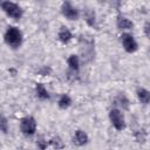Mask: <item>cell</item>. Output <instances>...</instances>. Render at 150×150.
<instances>
[{
  "label": "cell",
  "mask_w": 150,
  "mask_h": 150,
  "mask_svg": "<svg viewBox=\"0 0 150 150\" xmlns=\"http://www.w3.org/2000/svg\"><path fill=\"white\" fill-rule=\"evenodd\" d=\"M5 41L12 48H18L22 41V34L16 27H8L5 34Z\"/></svg>",
  "instance_id": "6da1fadb"
},
{
  "label": "cell",
  "mask_w": 150,
  "mask_h": 150,
  "mask_svg": "<svg viewBox=\"0 0 150 150\" xmlns=\"http://www.w3.org/2000/svg\"><path fill=\"white\" fill-rule=\"evenodd\" d=\"M1 7H2V9L5 11V13H6L8 16L13 18V19H20V18L22 16V11H21V8H20L18 5H15V4L11 2V1H4V2L1 4Z\"/></svg>",
  "instance_id": "7a4b0ae2"
},
{
  "label": "cell",
  "mask_w": 150,
  "mask_h": 150,
  "mask_svg": "<svg viewBox=\"0 0 150 150\" xmlns=\"http://www.w3.org/2000/svg\"><path fill=\"white\" fill-rule=\"evenodd\" d=\"M20 128H21V131L27 135V136H30L35 132L36 130V122L33 117L28 116V117H23L21 120V123H20Z\"/></svg>",
  "instance_id": "3957f363"
},
{
  "label": "cell",
  "mask_w": 150,
  "mask_h": 150,
  "mask_svg": "<svg viewBox=\"0 0 150 150\" xmlns=\"http://www.w3.org/2000/svg\"><path fill=\"white\" fill-rule=\"evenodd\" d=\"M109 117L110 121L112 123V125L117 129V130H123L125 128V122H124V117L122 115V112L117 109H111L109 112Z\"/></svg>",
  "instance_id": "277c9868"
},
{
  "label": "cell",
  "mask_w": 150,
  "mask_h": 150,
  "mask_svg": "<svg viewBox=\"0 0 150 150\" xmlns=\"http://www.w3.org/2000/svg\"><path fill=\"white\" fill-rule=\"evenodd\" d=\"M61 11H62V14L69 19V20H76L79 18V13L76 11V8H74L69 1H64L62 7H61Z\"/></svg>",
  "instance_id": "5b68a950"
},
{
  "label": "cell",
  "mask_w": 150,
  "mask_h": 150,
  "mask_svg": "<svg viewBox=\"0 0 150 150\" xmlns=\"http://www.w3.org/2000/svg\"><path fill=\"white\" fill-rule=\"evenodd\" d=\"M122 43H123L124 49L128 53H134L137 50V43H136L135 39L132 38V35H130V34L122 35Z\"/></svg>",
  "instance_id": "8992f818"
},
{
  "label": "cell",
  "mask_w": 150,
  "mask_h": 150,
  "mask_svg": "<svg viewBox=\"0 0 150 150\" xmlns=\"http://www.w3.org/2000/svg\"><path fill=\"white\" fill-rule=\"evenodd\" d=\"M73 142H74V144L81 146V145H83V144H86V143L88 142V136H87V134H86L84 131L77 130V131L75 132V135H74Z\"/></svg>",
  "instance_id": "52a82bcc"
},
{
  "label": "cell",
  "mask_w": 150,
  "mask_h": 150,
  "mask_svg": "<svg viewBox=\"0 0 150 150\" xmlns=\"http://www.w3.org/2000/svg\"><path fill=\"white\" fill-rule=\"evenodd\" d=\"M137 96H138V100L143 103V104H148L150 102V91H148L146 89H138L137 90Z\"/></svg>",
  "instance_id": "ba28073f"
},
{
  "label": "cell",
  "mask_w": 150,
  "mask_h": 150,
  "mask_svg": "<svg viewBox=\"0 0 150 150\" xmlns=\"http://www.w3.org/2000/svg\"><path fill=\"white\" fill-rule=\"evenodd\" d=\"M132 26H134V23H132L130 20H128L127 18L120 16V18L117 19V27H118L120 29H130Z\"/></svg>",
  "instance_id": "9c48e42d"
},
{
  "label": "cell",
  "mask_w": 150,
  "mask_h": 150,
  "mask_svg": "<svg viewBox=\"0 0 150 150\" xmlns=\"http://www.w3.org/2000/svg\"><path fill=\"white\" fill-rule=\"evenodd\" d=\"M59 39H60L61 42L67 43V42L71 39V33H70L66 27H62V28L60 29V32H59Z\"/></svg>",
  "instance_id": "30bf717a"
},
{
  "label": "cell",
  "mask_w": 150,
  "mask_h": 150,
  "mask_svg": "<svg viewBox=\"0 0 150 150\" xmlns=\"http://www.w3.org/2000/svg\"><path fill=\"white\" fill-rule=\"evenodd\" d=\"M35 90H36V95H38L39 98H41V100H46V98L49 97V94H48V91L46 90V88L43 87V84L38 83Z\"/></svg>",
  "instance_id": "8fae6325"
},
{
  "label": "cell",
  "mask_w": 150,
  "mask_h": 150,
  "mask_svg": "<svg viewBox=\"0 0 150 150\" xmlns=\"http://www.w3.org/2000/svg\"><path fill=\"white\" fill-rule=\"evenodd\" d=\"M70 103H71V100H70V97L68 95H62L60 97V100H59V107L62 108V109L68 108L70 105Z\"/></svg>",
  "instance_id": "7c38bea8"
},
{
  "label": "cell",
  "mask_w": 150,
  "mask_h": 150,
  "mask_svg": "<svg viewBox=\"0 0 150 150\" xmlns=\"http://www.w3.org/2000/svg\"><path fill=\"white\" fill-rule=\"evenodd\" d=\"M68 66L73 70H79V57L76 55H70L68 57Z\"/></svg>",
  "instance_id": "4fadbf2b"
},
{
  "label": "cell",
  "mask_w": 150,
  "mask_h": 150,
  "mask_svg": "<svg viewBox=\"0 0 150 150\" xmlns=\"http://www.w3.org/2000/svg\"><path fill=\"white\" fill-rule=\"evenodd\" d=\"M86 21L90 25V26H94V22H95V13L93 11H87L86 13Z\"/></svg>",
  "instance_id": "5bb4252c"
},
{
  "label": "cell",
  "mask_w": 150,
  "mask_h": 150,
  "mask_svg": "<svg viewBox=\"0 0 150 150\" xmlns=\"http://www.w3.org/2000/svg\"><path fill=\"white\" fill-rule=\"evenodd\" d=\"M50 144H52L54 148H56V149H62V148L64 146V144H63V142L61 141L60 137H54V138H52Z\"/></svg>",
  "instance_id": "9a60e30c"
},
{
  "label": "cell",
  "mask_w": 150,
  "mask_h": 150,
  "mask_svg": "<svg viewBox=\"0 0 150 150\" xmlns=\"http://www.w3.org/2000/svg\"><path fill=\"white\" fill-rule=\"evenodd\" d=\"M117 100H118V102H120V104L123 107V108H125V109H128V104H129V101L127 100V97L124 96V95H120L118 97H117Z\"/></svg>",
  "instance_id": "2e32d148"
},
{
  "label": "cell",
  "mask_w": 150,
  "mask_h": 150,
  "mask_svg": "<svg viewBox=\"0 0 150 150\" xmlns=\"http://www.w3.org/2000/svg\"><path fill=\"white\" fill-rule=\"evenodd\" d=\"M1 130H2L5 134L7 132V120H6L5 117L1 118Z\"/></svg>",
  "instance_id": "e0dca14e"
},
{
  "label": "cell",
  "mask_w": 150,
  "mask_h": 150,
  "mask_svg": "<svg viewBox=\"0 0 150 150\" xmlns=\"http://www.w3.org/2000/svg\"><path fill=\"white\" fill-rule=\"evenodd\" d=\"M144 33H145V35L150 39V22H146V23L144 25Z\"/></svg>",
  "instance_id": "ac0fdd59"
},
{
  "label": "cell",
  "mask_w": 150,
  "mask_h": 150,
  "mask_svg": "<svg viewBox=\"0 0 150 150\" xmlns=\"http://www.w3.org/2000/svg\"><path fill=\"white\" fill-rule=\"evenodd\" d=\"M38 146L41 148V149H46L47 148V143H45L43 141H39L38 142Z\"/></svg>",
  "instance_id": "d6986e66"
}]
</instances>
